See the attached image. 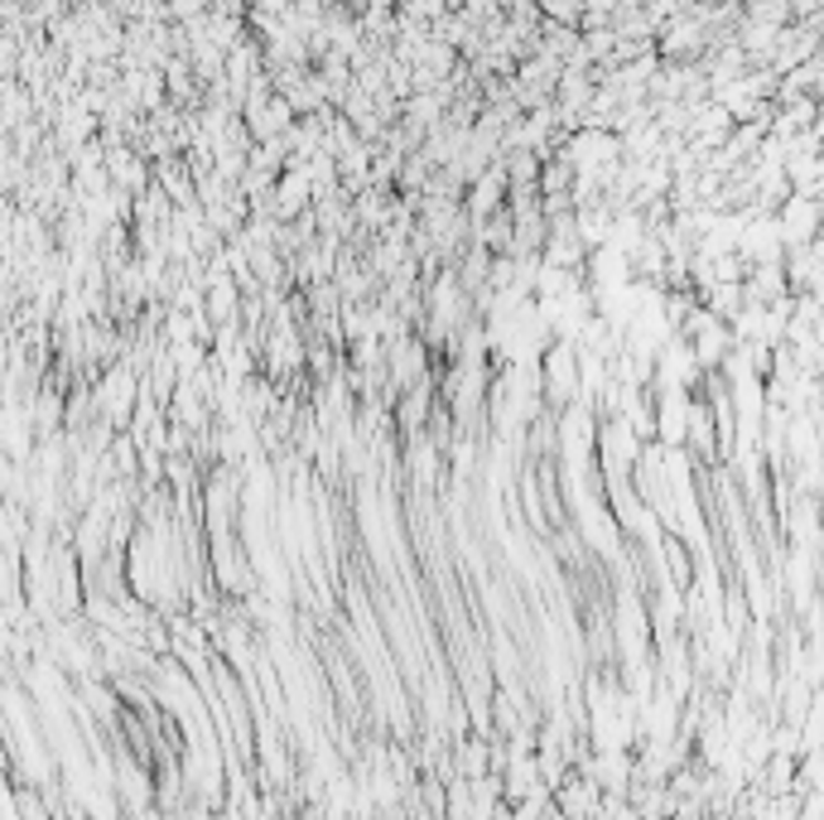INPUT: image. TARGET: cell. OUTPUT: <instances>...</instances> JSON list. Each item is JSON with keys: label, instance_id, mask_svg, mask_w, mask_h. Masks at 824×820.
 Segmentation results:
<instances>
[{"label": "cell", "instance_id": "cell-1", "mask_svg": "<svg viewBox=\"0 0 824 820\" xmlns=\"http://www.w3.org/2000/svg\"><path fill=\"white\" fill-rule=\"evenodd\" d=\"M140 401H145V377H140V367H130V362L106 367V372L92 381V410H97V420L112 425L116 434L130 430Z\"/></svg>", "mask_w": 824, "mask_h": 820}, {"label": "cell", "instance_id": "cell-2", "mask_svg": "<svg viewBox=\"0 0 824 820\" xmlns=\"http://www.w3.org/2000/svg\"><path fill=\"white\" fill-rule=\"evenodd\" d=\"M540 391L550 410H569L583 401V381H579V348L564 338L550 343V353L540 357Z\"/></svg>", "mask_w": 824, "mask_h": 820}, {"label": "cell", "instance_id": "cell-3", "mask_svg": "<svg viewBox=\"0 0 824 820\" xmlns=\"http://www.w3.org/2000/svg\"><path fill=\"white\" fill-rule=\"evenodd\" d=\"M656 396V440L670 449L689 444V416H695V396L685 387H651Z\"/></svg>", "mask_w": 824, "mask_h": 820}, {"label": "cell", "instance_id": "cell-4", "mask_svg": "<svg viewBox=\"0 0 824 820\" xmlns=\"http://www.w3.org/2000/svg\"><path fill=\"white\" fill-rule=\"evenodd\" d=\"M387 381L395 391H410V387H424V381H430V343L420 334H410L395 343V348H387Z\"/></svg>", "mask_w": 824, "mask_h": 820}, {"label": "cell", "instance_id": "cell-5", "mask_svg": "<svg viewBox=\"0 0 824 820\" xmlns=\"http://www.w3.org/2000/svg\"><path fill=\"white\" fill-rule=\"evenodd\" d=\"M777 228H781V242L805 246L810 236H815V228H820V203H810V198H791Z\"/></svg>", "mask_w": 824, "mask_h": 820}, {"label": "cell", "instance_id": "cell-6", "mask_svg": "<svg viewBox=\"0 0 824 820\" xmlns=\"http://www.w3.org/2000/svg\"><path fill=\"white\" fill-rule=\"evenodd\" d=\"M430 406H434V387L424 381V387H410L401 391V401H395V425L405 434H424L430 430Z\"/></svg>", "mask_w": 824, "mask_h": 820}]
</instances>
